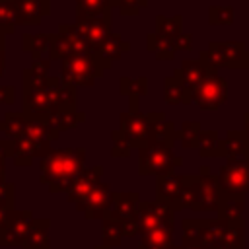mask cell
I'll use <instances>...</instances> for the list:
<instances>
[{"label":"cell","mask_w":249,"mask_h":249,"mask_svg":"<svg viewBox=\"0 0 249 249\" xmlns=\"http://www.w3.org/2000/svg\"><path fill=\"white\" fill-rule=\"evenodd\" d=\"M86 150L82 148H62L51 150L43 160H39V181L47 185L51 193H64L76 181V177L86 169Z\"/></svg>","instance_id":"6da1fadb"},{"label":"cell","mask_w":249,"mask_h":249,"mask_svg":"<svg viewBox=\"0 0 249 249\" xmlns=\"http://www.w3.org/2000/svg\"><path fill=\"white\" fill-rule=\"evenodd\" d=\"M62 109H76V88L49 76L41 86L23 88V113L29 117H49Z\"/></svg>","instance_id":"7a4b0ae2"},{"label":"cell","mask_w":249,"mask_h":249,"mask_svg":"<svg viewBox=\"0 0 249 249\" xmlns=\"http://www.w3.org/2000/svg\"><path fill=\"white\" fill-rule=\"evenodd\" d=\"M185 189L179 198V210H202L218 212L224 200V195L218 187V179L208 165H202L198 173L183 175Z\"/></svg>","instance_id":"3957f363"},{"label":"cell","mask_w":249,"mask_h":249,"mask_svg":"<svg viewBox=\"0 0 249 249\" xmlns=\"http://www.w3.org/2000/svg\"><path fill=\"white\" fill-rule=\"evenodd\" d=\"M138 150V173L165 175L183 165V158L173 152V142H144Z\"/></svg>","instance_id":"277c9868"},{"label":"cell","mask_w":249,"mask_h":249,"mask_svg":"<svg viewBox=\"0 0 249 249\" xmlns=\"http://www.w3.org/2000/svg\"><path fill=\"white\" fill-rule=\"evenodd\" d=\"M198 58L210 72L220 68H249V53L243 41H210Z\"/></svg>","instance_id":"5b68a950"},{"label":"cell","mask_w":249,"mask_h":249,"mask_svg":"<svg viewBox=\"0 0 249 249\" xmlns=\"http://www.w3.org/2000/svg\"><path fill=\"white\" fill-rule=\"evenodd\" d=\"M103 70L93 54H70L60 60V80L74 88H91Z\"/></svg>","instance_id":"8992f818"},{"label":"cell","mask_w":249,"mask_h":249,"mask_svg":"<svg viewBox=\"0 0 249 249\" xmlns=\"http://www.w3.org/2000/svg\"><path fill=\"white\" fill-rule=\"evenodd\" d=\"M70 54H93V51L76 23H60L58 31L53 33L51 60H62Z\"/></svg>","instance_id":"52a82bcc"},{"label":"cell","mask_w":249,"mask_h":249,"mask_svg":"<svg viewBox=\"0 0 249 249\" xmlns=\"http://www.w3.org/2000/svg\"><path fill=\"white\" fill-rule=\"evenodd\" d=\"M160 119H165L163 111H158V113L126 111V113H121V117H119V132L132 148H138L146 142L150 126Z\"/></svg>","instance_id":"ba28073f"},{"label":"cell","mask_w":249,"mask_h":249,"mask_svg":"<svg viewBox=\"0 0 249 249\" xmlns=\"http://www.w3.org/2000/svg\"><path fill=\"white\" fill-rule=\"evenodd\" d=\"M216 179L224 196H245L249 193V158L226 160Z\"/></svg>","instance_id":"9c48e42d"},{"label":"cell","mask_w":249,"mask_h":249,"mask_svg":"<svg viewBox=\"0 0 249 249\" xmlns=\"http://www.w3.org/2000/svg\"><path fill=\"white\" fill-rule=\"evenodd\" d=\"M228 99V82L218 72H208L200 84L193 88V101L202 111H214Z\"/></svg>","instance_id":"30bf717a"},{"label":"cell","mask_w":249,"mask_h":249,"mask_svg":"<svg viewBox=\"0 0 249 249\" xmlns=\"http://www.w3.org/2000/svg\"><path fill=\"white\" fill-rule=\"evenodd\" d=\"M173 206L169 202H163L160 198L156 200H140L138 212H136V224L138 231H148L160 226H173Z\"/></svg>","instance_id":"8fae6325"},{"label":"cell","mask_w":249,"mask_h":249,"mask_svg":"<svg viewBox=\"0 0 249 249\" xmlns=\"http://www.w3.org/2000/svg\"><path fill=\"white\" fill-rule=\"evenodd\" d=\"M111 202H113L111 185L105 183V181H99L93 187V191L82 202L76 204V210H80L86 220H103L109 214Z\"/></svg>","instance_id":"7c38bea8"},{"label":"cell","mask_w":249,"mask_h":249,"mask_svg":"<svg viewBox=\"0 0 249 249\" xmlns=\"http://www.w3.org/2000/svg\"><path fill=\"white\" fill-rule=\"evenodd\" d=\"M8 142H10V140H8ZM51 150H53V148H51V144H47V142H37V140H31V138H27V136H21V138L10 142L8 158H12V161H14L18 167H27V165H31L35 160H43Z\"/></svg>","instance_id":"4fadbf2b"},{"label":"cell","mask_w":249,"mask_h":249,"mask_svg":"<svg viewBox=\"0 0 249 249\" xmlns=\"http://www.w3.org/2000/svg\"><path fill=\"white\" fill-rule=\"evenodd\" d=\"M33 224L29 210H14L8 226L0 231V247H23Z\"/></svg>","instance_id":"5bb4252c"},{"label":"cell","mask_w":249,"mask_h":249,"mask_svg":"<svg viewBox=\"0 0 249 249\" xmlns=\"http://www.w3.org/2000/svg\"><path fill=\"white\" fill-rule=\"evenodd\" d=\"M101 175H103V165L86 167V169L76 177V181L70 185V189L66 191V200L72 202L74 206H76L78 202H82V200L93 191V187L101 181Z\"/></svg>","instance_id":"9a60e30c"},{"label":"cell","mask_w":249,"mask_h":249,"mask_svg":"<svg viewBox=\"0 0 249 249\" xmlns=\"http://www.w3.org/2000/svg\"><path fill=\"white\" fill-rule=\"evenodd\" d=\"M18 25H39L51 14V0H14Z\"/></svg>","instance_id":"2e32d148"},{"label":"cell","mask_w":249,"mask_h":249,"mask_svg":"<svg viewBox=\"0 0 249 249\" xmlns=\"http://www.w3.org/2000/svg\"><path fill=\"white\" fill-rule=\"evenodd\" d=\"M138 204H140L138 193H113V202L107 218H113L121 224L136 222Z\"/></svg>","instance_id":"e0dca14e"},{"label":"cell","mask_w":249,"mask_h":249,"mask_svg":"<svg viewBox=\"0 0 249 249\" xmlns=\"http://www.w3.org/2000/svg\"><path fill=\"white\" fill-rule=\"evenodd\" d=\"M76 25L80 33L86 37L89 43L91 51L95 53L97 47L105 41V37L111 33V16H101V18H86V19H76Z\"/></svg>","instance_id":"ac0fdd59"},{"label":"cell","mask_w":249,"mask_h":249,"mask_svg":"<svg viewBox=\"0 0 249 249\" xmlns=\"http://www.w3.org/2000/svg\"><path fill=\"white\" fill-rule=\"evenodd\" d=\"M126 51H130V43L124 41L121 33L111 31V33L105 37V41L97 47V51L93 53V56H95V58L99 60V64L107 70V68H111V64H113L115 60H119Z\"/></svg>","instance_id":"d6986e66"},{"label":"cell","mask_w":249,"mask_h":249,"mask_svg":"<svg viewBox=\"0 0 249 249\" xmlns=\"http://www.w3.org/2000/svg\"><path fill=\"white\" fill-rule=\"evenodd\" d=\"M183 189H185V179L175 171L156 177V198L169 202L175 212L179 210V198L183 195Z\"/></svg>","instance_id":"ffe728a7"},{"label":"cell","mask_w":249,"mask_h":249,"mask_svg":"<svg viewBox=\"0 0 249 249\" xmlns=\"http://www.w3.org/2000/svg\"><path fill=\"white\" fill-rule=\"evenodd\" d=\"M163 99L167 105H189L193 103V89L177 72H173L163 80Z\"/></svg>","instance_id":"44dd1931"},{"label":"cell","mask_w":249,"mask_h":249,"mask_svg":"<svg viewBox=\"0 0 249 249\" xmlns=\"http://www.w3.org/2000/svg\"><path fill=\"white\" fill-rule=\"evenodd\" d=\"M249 156V144L243 130H228L220 140V158L226 160H245Z\"/></svg>","instance_id":"7402d4cb"},{"label":"cell","mask_w":249,"mask_h":249,"mask_svg":"<svg viewBox=\"0 0 249 249\" xmlns=\"http://www.w3.org/2000/svg\"><path fill=\"white\" fill-rule=\"evenodd\" d=\"M53 33H23L21 49L33 56V60H51Z\"/></svg>","instance_id":"603a6c76"},{"label":"cell","mask_w":249,"mask_h":249,"mask_svg":"<svg viewBox=\"0 0 249 249\" xmlns=\"http://www.w3.org/2000/svg\"><path fill=\"white\" fill-rule=\"evenodd\" d=\"M173 231H175V226H160V228L142 231L140 241H138V249H158V247L171 245V243H175Z\"/></svg>","instance_id":"cb8c5ba5"},{"label":"cell","mask_w":249,"mask_h":249,"mask_svg":"<svg viewBox=\"0 0 249 249\" xmlns=\"http://www.w3.org/2000/svg\"><path fill=\"white\" fill-rule=\"evenodd\" d=\"M146 49L150 53H154L158 60H171L175 56V53H179L177 39H165V37L158 35L156 31L146 35Z\"/></svg>","instance_id":"d4e9b609"},{"label":"cell","mask_w":249,"mask_h":249,"mask_svg":"<svg viewBox=\"0 0 249 249\" xmlns=\"http://www.w3.org/2000/svg\"><path fill=\"white\" fill-rule=\"evenodd\" d=\"M49 228H51V220L49 218H33L31 230H29L27 239H25L21 249H51Z\"/></svg>","instance_id":"484cf974"},{"label":"cell","mask_w":249,"mask_h":249,"mask_svg":"<svg viewBox=\"0 0 249 249\" xmlns=\"http://www.w3.org/2000/svg\"><path fill=\"white\" fill-rule=\"evenodd\" d=\"M175 72H177V74L183 78V82L193 89L196 84L202 82V78H204L210 70L202 64L200 58H185V60L181 62V66L175 68Z\"/></svg>","instance_id":"4316f807"},{"label":"cell","mask_w":249,"mask_h":249,"mask_svg":"<svg viewBox=\"0 0 249 249\" xmlns=\"http://www.w3.org/2000/svg\"><path fill=\"white\" fill-rule=\"evenodd\" d=\"M45 121L60 134L62 130H68V128H74L78 126L80 123L86 121V115L82 111H76V109H62V111H56L49 117H45Z\"/></svg>","instance_id":"83f0119b"},{"label":"cell","mask_w":249,"mask_h":249,"mask_svg":"<svg viewBox=\"0 0 249 249\" xmlns=\"http://www.w3.org/2000/svg\"><path fill=\"white\" fill-rule=\"evenodd\" d=\"M25 121H27V115L21 111V113H6L4 119L0 121V132L6 136V140H18L25 134Z\"/></svg>","instance_id":"f1b7e54d"},{"label":"cell","mask_w":249,"mask_h":249,"mask_svg":"<svg viewBox=\"0 0 249 249\" xmlns=\"http://www.w3.org/2000/svg\"><path fill=\"white\" fill-rule=\"evenodd\" d=\"M111 0H76V19L111 16Z\"/></svg>","instance_id":"f546056e"},{"label":"cell","mask_w":249,"mask_h":249,"mask_svg":"<svg viewBox=\"0 0 249 249\" xmlns=\"http://www.w3.org/2000/svg\"><path fill=\"white\" fill-rule=\"evenodd\" d=\"M49 68H51V60H33L27 68H23L21 72V84L23 88H35V86H41L51 74H49Z\"/></svg>","instance_id":"4dcf8cb0"},{"label":"cell","mask_w":249,"mask_h":249,"mask_svg":"<svg viewBox=\"0 0 249 249\" xmlns=\"http://www.w3.org/2000/svg\"><path fill=\"white\" fill-rule=\"evenodd\" d=\"M156 33L165 39H177L183 33V16H156Z\"/></svg>","instance_id":"1f68e13d"},{"label":"cell","mask_w":249,"mask_h":249,"mask_svg":"<svg viewBox=\"0 0 249 249\" xmlns=\"http://www.w3.org/2000/svg\"><path fill=\"white\" fill-rule=\"evenodd\" d=\"M202 128L198 121H185L181 124L179 130H175V142H179L185 150L191 148H198V140H200Z\"/></svg>","instance_id":"d6a6232c"},{"label":"cell","mask_w":249,"mask_h":249,"mask_svg":"<svg viewBox=\"0 0 249 249\" xmlns=\"http://www.w3.org/2000/svg\"><path fill=\"white\" fill-rule=\"evenodd\" d=\"M124 237V231H123V224L113 220V218H103L101 220V245L105 247H117L121 245Z\"/></svg>","instance_id":"836d02e7"},{"label":"cell","mask_w":249,"mask_h":249,"mask_svg":"<svg viewBox=\"0 0 249 249\" xmlns=\"http://www.w3.org/2000/svg\"><path fill=\"white\" fill-rule=\"evenodd\" d=\"M148 78L140 76V78H126L123 76L119 80V93L121 95H128V97H144L148 95Z\"/></svg>","instance_id":"e575fe53"},{"label":"cell","mask_w":249,"mask_h":249,"mask_svg":"<svg viewBox=\"0 0 249 249\" xmlns=\"http://www.w3.org/2000/svg\"><path fill=\"white\" fill-rule=\"evenodd\" d=\"M226 243L231 249H245V224H243V218H231V220H228Z\"/></svg>","instance_id":"d590c367"},{"label":"cell","mask_w":249,"mask_h":249,"mask_svg":"<svg viewBox=\"0 0 249 249\" xmlns=\"http://www.w3.org/2000/svg\"><path fill=\"white\" fill-rule=\"evenodd\" d=\"M220 136L216 130H202L200 140H198V154L202 158H216L220 156Z\"/></svg>","instance_id":"8d00e7d4"},{"label":"cell","mask_w":249,"mask_h":249,"mask_svg":"<svg viewBox=\"0 0 249 249\" xmlns=\"http://www.w3.org/2000/svg\"><path fill=\"white\" fill-rule=\"evenodd\" d=\"M243 210H245V196H224L222 206L218 210L220 218H243Z\"/></svg>","instance_id":"74e56055"},{"label":"cell","mask_w":249,"mask_h":249,"mask_svg":"<svg viewBox=\"0 0 249 249\" xmlns=\"http://www.w3.org/2000/svg\"><path fill=\"white\" fill-rule=\"evenodd\" d=\"M16 8L14 0H0V31L4 35H12L16 31Z\"/></svg>","instance_id":"f35d334b"},{"label":"cell","mask_w":249,"mask_h":249,"mask_svg":"<svg viewBox=\"0 0 249 249\" xmlns=\"http://www.w3.org/2000/svg\"><path fill=\"white\" fill-rule=\"evenodd\" d=\"M235 19V12L230 6H210L208 8V23L210 25H231Z\"/></svg>","instance_id":"ab89813d"},{"label":"cell","mask_w":249,"mask_h":249,"mask_svg":"<svg viewBox=\"0 0 249 249\" xmlns=\"http://www.w3.org/2000/svg\"><path fill=\"white\" fill-rule=\"evenodd\" d=\"M113 8H119L123 16H136L142 8L148 6V0H111Z\"/></svg>","instance_id":"60d3db41"},{"label":"cell","mask_w":249,"mask_h":249,"mask_svg":"<svg viewBox=\"0 0 249 249\" xmlns=\"http://www.w3.org/2000/svg\"><path fill=\"white\" fill-rule=\"evenodd\" d=\"M111 140H113V148H111V156L113 158H128L132 152V146L123 138V134L117 130L111 132Z\"/></svg>","instance_id":"b9f144b4"},{"label":"cell","mask_w":249,"mask_h":249,"mask_svg":"<svg viewBox=\"0 0 249 249\" xmlns=\"http://www.w3.org/2000/svg\"><path fill=\"white\" fill-rule=\"evenodd\" d=\"M14 195H16L14 183H10V181H0V204L14 208V198H16Z\"/></svg>","instance_id":"7bdbcfd3"},{"label":"cell","mask_w":249,"mask_h":249,"mask_svg":"<svg viewBox=\"0 0 249 249\" xmlns=\"http://www.w3.org/2000/svg\"><path fill=\"white\" fill-rule=\"evenodd\" d=\"M8 140H0V181H6V160H8Z\"/></svg>","instance_id":"ee69618b"},{"label":"cell","mask_w":249,"mask_h":249,"mask_svg":"<svg viewBox=\"0 0 249 249\" xmlns=\"http://www.w3.org/2000/svg\"><path fill=\"white\" fill-rule=\"evenodd\" d=\"M16 101L14 86H0V105H12Z\"/></svg>","instance_id":"f6af8a7d"},{"label":"cell","mask_w":249,"mask_h":249,"mask_svg":"<svg viewBox=\"0 0 249 249\" xmlns=\"http://www.w3.org/2000/svg\"><path fill=\"white\" fill-rule=\"evenodd\" d=\"M16 208H10V206H4V204H0V231L8 226V222H10V218H12V212H14Z\"/></svg>","instance_id":"bcb514c9"},{"label":"cell","mask_w":249,"mask_h":249,"mask_svg":"<svg viewBox=\"0 0 249 249\" xmlns=\"http://www.w3.org/2000/svg\"><path fill=\"white\" fill-rule=\"evenodd\" d=\"M177 249H206V247L200 245V243H195V241H183L181 239V243L177 245Z\"/></svg>","instance_id":"7dc6e473"},{"label":"cell","mask_w":249,"mask_h":249,"mask_svg":"<svg viewBox=\"0 0 249 249\" xmlns=\"http://www.w3.org/2000/svg\"><path fill=\"white\" fill-rule=\"evenodd\" d=\"M243 134H245L247 144H249V113L243 115Z\"/></svg>","instance_id":"c3c4849f"},{"label":"cell","mask_w":249,"mask_h":249,"mask_svg":"<svg viewBox=\"0 0 249 249\" xmlns=\"http://www.w3.org/2000/svg\"><path fill=\"white\" fill-rule=\"evenodd\" d=\"M4 70H6V49L0 51V78L4 76Z\"/></svg>","instance_id":"681fc988"},{"label":"cell","mask_w":249,"mask_h":249,"mask_svg":"<svg viewBox=\"0 0 249 249\" xmlns=\"http://www.w3.org/2000/svg\"><path fill=\"white\" fill-rule=\"evenodd\" d=\"M128 103H130L128 111H138V97H128Z\"/></svg>","instance_id":"f907efd6"},{"label":"cell","mask_w":249,"mask_h":249,"mask_svg":"<svg viewBox=\"0 0 249 249\" xmlns=\"http://www.w3.org/2000/svg\"><path fill=\"white\" fill-rule=\"evenodd\" d=\"M6 49V35L0 31V51H4Z\"/></svg>","instance_id":"816d5d0a"},{"label":"cell","mask_w":249,"mask_h":249,"mask_svg":"<svg viewBox=\"0 0 249 249\" xmlns=\"http://www.w3.org/2000/svg\"><path fill=\"white\" fill-rule=\"evenodd\" d=\"M158 249H177V243H171V245H165V247H158Z\"/></svg>","instance_id":"f5cc1de1"},{"label":"cell","mask_w":249,"mask_h":249,"mask_svg":"<svg viewBox=\"0 0 249 249\" xmlns=\"http://www.w3.org/2000/svg\"><path fill=\"white\" fill-rule=\"evenodd\" d=\"M214 249H231L228 243H222V245H218V247H214Z\"/></svg>","instance_id":"db71d44e"},{"label":"cell","mask_w":249,"mask_h":249,"mask_svg":"<svg viewBox=\"0 0 249 249\" xmlns=\"http://www.w3.org/2000/svg\"><path fill=\"white\" fill-rule=\"evenodd\" d=\"M93 249H111V247H105V245H97V247H93Z\"/></svg>","instance_id":"11a10c76"},{"label":"cell","mask_w":249,"mask_h":249,"mask_svg":"<svg viewBox=\"0 0 249 249\" xmlns=\"http://www.w3.org/2000/svg\"><path fill=\"white\" fill-rule=\"evenodd\" d=\"M247 158H249V156H247Z\"/></svg>","instance_id":"9f6ffc18"}]
</instances>
